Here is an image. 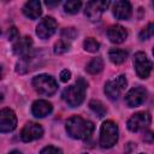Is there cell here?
<instances>
[{"label":"cell","mask_w":154,"mask_h":154,"mask_svg":"<svg viewBox=\"0 0 154 154\" xmlns=\"http://www.w3.org/2000/svg\"><path fill=\"white\" fill-rule=\"evenodd\" d=\"M126 85H128L126 77L124 75H120V76L108 81L105 84V93L111 100H118L119 96H122V94L124 93Z\"/></svg>","instance_id":"6"},{"label":"cell","mask_w":154,"mask_h":154,"mask_svg":"<svg viewBox=\"0 0 154 154\" xmlns=\"http://www.w3.org/2000/svg\"><path fill=\"white\" fill-rule=\"evenodd\" d=\"M107 36H108V38H109V41L112 43L118 45V43H123L126 40L128 31H126V29L124 26L117 24V25H112L107 30Z\"/></svg>","instance_id":"16"},{"label":"cell","mask_w":154,"mask_h":154,"mask_svg":"<svg viewBox=\"0 0 154 154\" xmlns=\"http://www.w3.org/2000/svg\"><path fill=\"white\" fill-rule=\"evenodd\" d=\"M152 6H153V7H154V1H153V2H152Z\"/></svg>","instance_id":"32"},{"label":"cell","mask_w":154,"mask_h":154,"mask_svg":"<svg viewBox=\"0 0 154 154\" xmlns=\"http://www.w3.org/2000/svg\"><path fill=\"white\" fill-rule=\"evenodd\" d=\"M81 6H82V2L81 1H76V0H73V1H66L64 4V10H65V12H67L70 14H75V13H77L81 10Z\"/></svg>","instance_id":"22"},{"label":"cell","mask_w":154,"mask_h":154,"mask_svg":"<svg viewBox=\"0 0 154 154\" xmlns=\"http://www.w3.org/2000/svg\"><path fill=\"white\" fill-rule=\"evenodd\" d=\"M152 36H154V22L153 23H149L147 26H144L141 32H140V38L143 41V40H148Z\"/></svg>","instance_id":"25"},{"label":"cell","mask_w":154,"mask_h":154,"mask_svg":"<svg viewBox=\"0 0 154 154\" xmlns=\"http://www.w3.org/2000/svg\"><path fill=\"white\" fill-rule=\"evenodd\" d=\"M57 30V22L53 17H45L36 26V35L42 38H49Z\"/></svg>","instance_id":"11"},{"label":"cell","mask_w":154,"mask_h":154,"mask_svg":"<svg viewBox=\"0 0 154 154\" xmlns=\"http://www.w3.org/2000/svg\"><path fill=\"white\" fill-rule=\"evenodd\" d=\"M83 47H84L85 51H88V52H90V53H95V52L99 51V48H100V43H99L95 38H93V37H88V38L84 40V42H83Z\"/></svg>","instance_id":"21"},{"label":"cell","mask_w":154,"mask_h":154,"mask_svg":"<svg viewBox=\"0 0 154 154\" xmlns=\"http://www.w3.org/2000/svg\"><path fill=\"white\" fill-rule=\"evenodd\" d=\"M6 37H7V40H14V38H17L18 37V30H17V28L16 26H11L7 30V32H6Z\"/></svg>","instance_id":"28"},{"label":"cell","mask_w":154,"mask_h":154,"mask_svg":"<svg viewBox=\"0 0 154 154\" xmlns=\"http://www.w3.org/2000/svg\"><path fill=\"white\" fill-rule=\"evenodd\" d=\"M109 6V1L107 0H95V1H89L85 6V16L88 17L89 20L96 22L101 18L102 13Z\"/></svg>","instance_id":"9"},{"label":"cell","mask_w":154,"mask_h":154,"mask_svg":"<svg viewBox=\"0 0 154 154\" xmlns=\"http://www.w3.org/2000/svg\"><path fill=\"white\" fill-rule=\"evenodd\" d=\"M87 82L83 78H79L75 84L67 87L63 91V99L64 101L71 106V107H77L79 106L85 96V90H87Z\"/></svg>","instance_id":"2"},{"label":"cell","mask_w":154,"mask_h":154,"mask_svg":"<svg viewBox=\"0 0 154 154\" xmlns=\"http://www.w3.org/2000/svg\"><path fill=\"white\" fill-rule=\"evenodd\" d=\"M23 13L30 19H37L42 13L41 2L38 0H31V1L25 2L23 7Z\"/></svg>","instance_id":"18"},{"label":"cell","mask_w":154,"mask_h":154,"mask_svg":"<svg viewBox=\"0 0 154 154\" xmlns=\"http://www.w3.org/2000/svg\"><path fill=\"white\" fill-rule=\"evenodd\" d=\"M140 154H143V153H140Z\"/></svg>","instance_id":"34"},{"label":"cell","mask_w":154,"mask_h":154,"mask_svg":"<svg viewBox=\"0 0 154 154\" xmlns=\"http://www.w3.org/2000/svg\"><path fill=\"white\" fill-rule=\"evenodd\" d=\"M153 55H154V48H153Z\"/></svg>","instance_id":"33"},{"label":"cell","mask_w":154,"mask_h":154,"mask_svg":"<svg viewBox=\"0 0 154 154\" xmlns=\"http://www.w3.org/2000/svg\"><path fill=\"white\" fill-rule=\"evenodd\" d=\"M134 66L136 70V73L140 78H147L153 69L152 61L148 59L146 53L143 52H137L134 57Z\"/></svg>","instance_id":"8"},{"label":"cell","mask_w":154,"mask_h":154,"mask_svg":"<svg viewBox=\"0 0 154 154\" xmlns=\"http://www.w3.org/2000/svg\"><path fill=\"white\" fill-rule=\"evenodd\" d=\"M17 126L16 113L11 108H2L0 112V131L11 132Z\"/></svg>","instance_id":"10"},{"label":"cell","mask_w":154,"mask_h":154,"mask_svg":"<svg viewBox=\"0 0 154 154\" xmlns=\"http://www.w3.org/2000/svg\"><path fill=\"white\" fill-rule=\"evenodd\" d=\"M89 107H90L100 118L103 117V116L106 114V112H107V109L105 108V106H103L100 101H96V100L90 101V102H89Z\"/></svg>","instance_id":"23"},{"label":"cell","mask_w":154,"mask_h":154,"mask_svg":"<svg viewBox=\"0 0 154 154\" xmlns=\"http://www.w3.org/2000/svg\"><path fill=\"white\" fill-rule=\"evenodd\" d=\"M8 154H22L19 150H12V152H10Z\"/></svg>","instance_id":"31"},{"label":"cell","mask_w":154,"mask_h":154,"mask_svg":"<svg viewBox=\"0 0 154 154\" xmlns=\"http://www.w3.org/2000/svg\"><path fill=\"white\" fill-rule=\"evenodd\" d=\"M32 40L30 36H23L18 38L13 45V53L19 57H25L31 53Z\"/></svg>","instance_id":"15"},{"label":"cell","mask_w":154,"mask_h":154,"mask_svg":"<svg viewBox=\"0 0 154 154\" xmlns=\"http://www.w3.org/2000/svg\"><path fill=\"white\" fill-rule=\"evenodd\" d=\"M118 141V126L112 120L102 123L100 129V146L102 148H111Z\"/></svg>","instance_id":"3"},{"label":"cell","mask_w":154,"mask_h":154,"mask_svg":"<svg viewBox=\"0 0 154 154\" xmlns=\"http://www.w3.org/2000/svg\"><path fill=\"white\" fill-rule=\"evenodd\" d=\"M85 69L90 75H96L103 69V61L101 58H94L88 63Z\"/></svg>","instance_id":"20"},{"label":"cell","mask_w":154,"mask_h":154,"mask_svg":"<svg viewBox=\"0 0 154 154\" xmlns=\"http://www.w3.org/2000/svg\"><path fill=\"white\" fill-rule=\"evenodd\" d=\"M40 154H63V152L60 148H57L54 146H47L40 152Z\"/></svg>","instance_id":"27"},{"label":"cell","mask_w":154,"mask_h":154,"mask_svg":"<svg viewBox=\"0 0 154 154\" xmlns=\"http://www.w3.org/2000/svg\"><path fill=\"white\" fill-rule=\"evenodd\" d=\"M131 13H132V7H131V4L129 1L120 0V1L114 2V5H113V16L117 19H122V20L129 19L131 17Z\"/></svg>","instance_id":"14"},{"label":"cell","mask_w":154,"mask_h":154,"mask_svg":"<svg viewBox=\"0 0 154 154\" xmlns=\"http://www.w3.org/2000/svg\"><path fill=\"white\" fill-rule=\"evenodd\" d=\"M83 154H87V153H83Z\"/></svg>","instance_id":"35"},{"label":"cell","mask_w":154,"mask_h":154,"mask_svg":"<svg viewBox=\"0 0 154 154\" xmlns=\"http://www.w3.org/2000/svg\"><path fill=\"white\" fill-rule=\"evenodd\" d=\"M43 60V55L38 52H34V53H30L25 57H22L17 64H16V71L20 75H24V73H28L35 69H37Z\"/></svg>","instance_id":"5"},{"label":"cell","mask_w":154,"mask_h":154,"mask_svg":"<svg viewBox=\"0 0 154 154\" xmlns=\"http://www.w3.org/2000/svg\"><path fill=\"white\" fill-rule=\"evenodd\" d=\"M53 109V106L51 102L46 100H36L31 106V112L36 118H43L48 116Z\"/></svg>","instance_id":"17"},{"label":"cell","mask_w":154,"mask_h":154,"mask_svg":"<svg viewBox=\"0 0 154 154\" xmlns=\"http://www.w3.org/2000/svg\"><path fill=\"white\" fill-rule=\"evenodd\" d=\"M43 135V129L40 124L34 123V122H29L24 125V128L20 131V138L24 142H30L34 140L40 138Z\"/></svg>","instance_id":"13"},{"label":"cell","mask_w":154,"mask_h":154,"mask_svg":"<svg viewBox=\"0 0 154 154\" xmlns=\"http://www.w3.org/2000/svg\"><path fill=\"white\" fill-rule=\"evenodd\" d=\"M32 87L38 94L46 95V96L53 95L58 89L57 81L52 76L45 75V73L35 76L32 78Z\"/></svg>","instance_id":"4"},{"label":"cell","mask_w":154,"mask_h":154,"mask_svg":"<svg viewBox=\"0 0 154 154\" xmlns=\"http://www.w3.org/2000/svg\"><path fill=\"white\" fill-rule=\"evenodd\" d=\"M65 128L69 136L75 140H85L90 137L94 131V124L89 120L83 119L79 116H73L69 118Z\"/></svg>","instance_id":"1"},{"label":"cell","mask_w":154,"mask_h":154,"mask_svg":"<svg viewBox=\"0 0 154 154\" xmlns=\"http://www.w3.org/2000/svg\"><path fill=\"white\" fill-rule=\"evenodd\" d=\"M70 49V43L66 40H59L54 45V53L55 54H64Z\"/></svg>","instance_id":"24"},{"label":"cell","mask_w":154,"mask_h":154,"mask_svg":"<svg viewBox=\"0 0 154 154\" xmlns=\"http://www.w3.org/2000/svg\"><path fill=\"white\" fill-rule=\"evenodd\" d=\"M143 141H144L146 143H153V142H154V132L150 131V130L146 131V132L143 134Z\"/></svg>","instance_id":"29"},{"label":"cell","mask_w":154,"mask_h":154,"mask_svg":"<svg viewBox=\"0 0 154 154\" xmlns=\"http://www.w3.org/2000/svg\"><path fill=\"white\" fill-rule=\"evenodd\" d=\"M70 78H71V72L67 69H65V70H63L60 72V79H61V82H67Z\"/></svg>","instance_id":"30"},{"label":"cell","mask_w":154,"mask_h":154,"mask_svg":"<svg viewBox=\"0 0 154 154\" xmlns=\"http://www.w3.org/2000/svg\"><path fill=\"white\" fill-rule=\"evenodd\" d=\"M152 122V117L148 112L142 111L132 114L128 120V129L132 132H137L140 130H143L149 126Z\"/></svg>","instance_id":"7"},{"label":"cell","mask_w":154,"mask_h":154,"mask_svg":"<svg viewBox=\"0 0 154 154\" xmlns=\"http://www.w3.org/2000/svg\"><path fill=\"white\" fill-rule=\"evenodd\" d=\"M108 58L113 64H122L128 58V52L120 48H112L108 52Z\"/></svg>","instance_id":"19"},{"label":"cell","mask_w":154,"mask_h":154,"mask_svg":"<svg viewBox=\"0 0 154 154\" xmlns=\"http://www.w3.org/2000/svg\"><path fill=\"white\" fill-rule=\"evenodd\" d=\"M147 99V90L142 87H135L130 89L125 95V102L129 107H137L142 105Z\"/></svg>","instance_id":"12"},{"label":"cell","mask_w":154,"mask_h":154,"mask_svg":"<svg viewBox=\"0 0 154 154\" xmlns=\"http://www.w3.org/2000/svg\"><path fill=\"white\" fill-rule=\"evenodd\" d=\"M77 35V31L75 30V28H65L63 31H61V37L65 38L66 41L67 40H73Z\"/></svg>","instance_id":"26"}]
</instances>
